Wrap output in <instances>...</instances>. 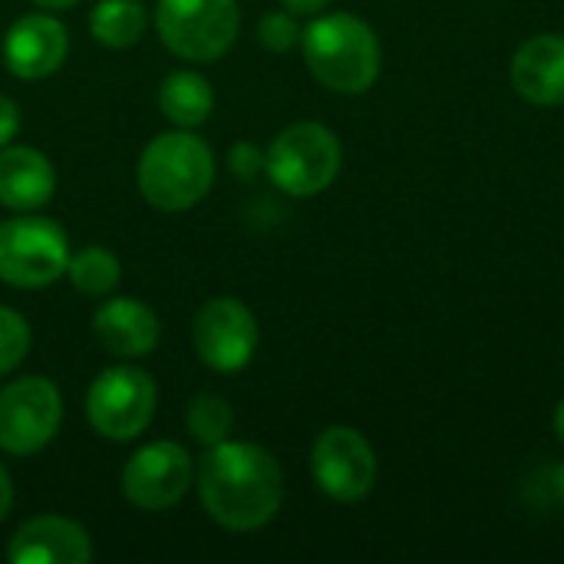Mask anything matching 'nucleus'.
Returning a JSON list of instances; mask_svg holds the SVG:
<instances>
[{
  "label": "nucleus",
  "instance_id": "a211bd4d",
  "mask_svg": "<svg viewBox=\"0 0 564 564\" xmlns=\"http://www.w3.org/2000/svg\"><path fill=\"white\" fill-rule=\"evenodd\" d=\"M149 17L139 0H99L89 10V33L99 46L126 50L145 36Z\"/></svg>",
  "mask_w": 564,
  "mask_h": 564
},
{
  "label": "nucleus",
  "instance_id": "a878e982",
  "mask_svg": "<svg viewBox=\"0 0 564 564\" xmlns=\"http://www.w3.org/2000/svg\"><path fill=\"white\" fill-rule=\"evenodd\" d=\"M10 509H13V479H10L7 466L0 463V522L10 516Z\"/></svg>",
  "mask_w": 564,
  "mask_h": 564
},
{
  "label": "nucleus",
  "instance_id": "7ed1b4c3",
  "mask_svg": "<svg viewBox=\"0 0 564 564\" xmlns=\"http://www.w3.org/2000/svg\"><path fill=\"white\" fill-rule=\"evenodd\" d=\"M139 192L159 212H188L215 185V152L192 129H172L155 139L139 155Z\"/></svg>",
  "mask_w": 564,
  "mask_h": 564
},
{
  "label": "nucleus",
  "instance_id": "ddd939ff",
  "mask_svg": "<svg viewBox=\"0 0 564 564\" xmlns=\"http://www.w3.org/2000/svg\"><path fill=\"white\" fill-rule=\"evenodd\" d=\"M10 564H89L93 539L89 532L66 516H33L26 519L7 545Z\"/></svg>",
  "mask_w": 564,
  "mask_h": 564
},
{
  "label": "nucleus",
  "instance_id": "20e7f679",
  "mask_svg": "<svg viewBox=\"0 0 564 564\" xmlns=\"http://www.w3.org/2000/svg\"><path fill=\"white\" fill-rule=\"evenodd\" d=\"M344 165V149L324 122H294L274 135L264 152V172L291 198H311L334 185Z\"/></svg>",
  "mask_w": 564,
  "mask_h": 564
},
{
  "label": "nucleus",
  "instance_id": "412c9836",
  "mask_svg": "<svg viewBox=\"0 0 564 564\" xmlns=\"http://www.w3.org/2000/svg\"><path fill=\"white\" fill-rule=\"evenodd\" d=\"M30 344H33V334H30L26 317L0 304V377L13 373L26 360Z\"/></svg>",
  "mask_w": 564,
  "mask_h": 564
},
{
  "label": "nucleus",
  "instance_id": "dca6fc26",
  "mask_svg": "<svg viewBox=\"0 0 564 564\" xmlns=\"http://www.w3.org/2000/svg\"><path fill=\"white\" fill-rule=\"evenodd\" d=\"M56 192L53 162L33 145L0 149V205L10 212H36Z\"/></svg>",
  "mask_w": 564,
  "mask_h": 564
},
{
  "label": "nucleus",
  "instance_id": "39448f33",
  "mask_svg": "<svg viewBox=\"0 0 564 564\" xmlns=\"http://www.w3.org/2000/svg\"><path fill=\"white\" fill-rule=\"evenodd\" d=\"M69 238L53 218L20 212L0 221V281L20 291H40L66 278Z\"/></svg>",
  "mask_w": 564,
  "mask_h": 564
},
{
  "label": "nucleus",
  "instance_id": "f257e3e1",
  "mask_svg": "<svg viewBox=\"0 0 564 564\" xmlns=\"http://www.w3.org/2000/svg\"><path fill=\"white\" fill-rule=\"evenodd\" d=\"M195 486L208 519L228 532L264 529L284 502V473L278 459L264 446L241 440L205 446Z\"/></svg>",
  "mask_w": 564,
  "mask_h": 564
},
{
  "label": "nucleus",
  "instance_id": "aec40b11",
  "mask_svg": "<svg viewBox=\"0 0 564 564\" xmlns=\"http://www.w3.org/2000/svg\"><path fill=\"white\" fill-rule=\"evenodd\" d=\"M185 430L202 446H218L235 433V410L218 393H195L185 406Z\"/></svg>",
  "mask_w": 564,
  "mask_h": 564
},
{
  "label": "nucleus",
  "instance_id": "1a4fd4ad",
  "mask_svg": "<svg viewBox=\"0 0 564 564\" xmlns=\"http://www.w3.org/2000/svg\"><path fill=\"white\" fill-rule=\"evenodd\" d=\"M311 473L317 489L340 502H364L377 486V453L354 426H327L311 449Z\"/></svg>",
  "mask_w": 564,
  "mask_h": 564
},
{
  "label": "nucleus",
  "instance_id": "b1692460",
  "mask_svg": "<svg viewBox=\"0 0 564 564\" xmlns=\"http://www.w3.org/2000/svg\"><path fill=\"white\" fill-rule=\"evenodd\" d=\"M20 106L10 96H0V149L10 145L20 135Z\"/></svg>",
  "mask_w": 564,
  "mask_h": 564
},
{
  "label": "nucleus",
  "instance_id": "4be33fe9",
  "mask_svg": "<svg viewBox=\"0 0 564 564\" xmlns=\"http://www.w3.org/2000/svg\"><path fill=\"white\" fill-rule=\"evenodd\" d=\"M301 26H297V17L291 10H271L258 20V40L261 46H268L271 53H288L301 43Z\"/></svg>",
  "mask_w": 564,
  "mask_h": 564
},
{
  "label": "nucleus",
  "instance_id": "5701e85b",
  "mask_svg": "<svg viewBox=\"0 0 564 564\" xmlns=\"http://www.w3.org/2000/svg\"><path fill=\"white\" fill-rule=\"evenodd\" d=\"M228 165H231V172L238 175V178H245V182H251L254 175H261L264 172V152L254 145V142H235L231 145V152H228Z\"/></svg>",
  "mask_w": 564,
  "mask_h": 564
},
{
  "label": "nucleus",
  "instance_id": "393cba45",
  "mask_svg": "<svg viewBox=\"0 0 564 564\" xmlns=\"http://www.w3.org/2000/svg\"><path fill=\"white\" fill-rule=\"evenodd\" d=\"M330 0H281L284 10H291L294 17H317L321 10H327Z\"/></svg>",
  "mask_w": 564,
  "mask_h": 564
},
{
  "label": "nucleus",
  "instance_id": "bb28decb",
  "mask_svg": "<svg viewBox=\"0 0 564 564\" xmlns=\"http://www.w3.org/2000/svg\"><path fill=\"white\" fill-rule=\"evenodd\" d=\"M549 492H552V499L564 509V463L549 469Z\"/></svg>",
  "mask_w": 564,
  "mask_h": 564
},
{
  "label": "nucleus",
  "instance_id": "cd10ccee",
  "mask_svg": "<svg viewBox=\"0 0 564 564\" xmlns=\"http://www.w3.org/2000/svg\"><path fill=\"white\" fill-rule=\"evenodd\" d=\"M40 10H69V7H76L79 0H33Z\"/></svg>",
  "mask_w": 564,
  "mask_h": 564
},
{
  "label": "nucleus",
  "instance_id": "6e6552de",
  "mask_svg": "<svg viewBox=\"0 0 564 564\" xmlns=\"http://www.w3.org/2000/svg\"><path fill=\"white\" fill-rule=\"evenodd\" d=\"M63 423V393L46 377H20L0 390V453L33 456Z\"/></svg>",
  "mask_w": 564,
  "mask_h": 564
},
{
  "label": "nucleus",
  "instance_id": "423d86ee",
  "mask_svg": "<svg viewBox=\"0 0 564 564\" xmlns=\"http://www.w3.org/2000/svg\"><path fill=\"white\" fill-rule=\"evenodd\" d=\"M159 406L155 380L132 364H116L96 373L86 393V420L96 436L112 443H129L142 436Z\"/></svg>",
  "mask_w": 564,
  "mask_h": 564
},
{
  "label": "nucleus",
  "instance_id": "f8f14e48",
  "mask_svg": "<svg viewBox=\"0 0 564 564\" xmlns=\"http://www.w3.org/2000/svg\"><path fill=\"white\" fill-rule=\"evenodd\" d=\"M69 53V33L53 13H23L10 23L0 43V56L10 76L36 83L53 76Z\"/></svg>",
  "mask_w": 564,
  "mask_h": 564
},
{
  "label": "nucleus",
  "instance_id": "9b49d317",
  "mask_svg": "<svg viewBox=\"0 0 564 564\" xmlns=\"http://www.w3.org/2000/svg\"><path fill=\"white\" fill-rule=\"evenodd\" d=\"M195 479V459L182 443L159 440L132 453L122 466V496L142 512H165L185 499Z\"/></svg>",
  "mask_w": 564,
  "mask_h": 564
},
{
  "label": "nucleus",
  "instance_id": "f03ea898",
  "mask_svg": "<svg viewBox=\"0 0 564 564\" xmlns=\"http://www.w3.org/2000/svg\"><path fill=\"white\" fill-rule=\"evenodd\" d=\"M301 50L311 76L340 96L367 93L383 63L373 26L354 13H317L301 33Z\"/></svg>",
  "mask_w": 564,
  "mask_h": 564
},
{
  "label": "nucleus",
  "instance_id": "0eeeda50",
  "mask_svg": "<svg viewBox=\"0 0 564 564\" xmlns=\"http://www.w3.org/2000/svg\"><path fill=\"white\" fill-rule=\"evenodd\" d=\"M155 30L185 63L221 59L241 30L238 0H159Z\"/></svg>",
  "mask_w": 564,
  "mask_h": 564
},
{
  "label": "nucleus",
  "instance_id": "f3484780",
  "mask_svg": "<svg viewBox=\"0 0 564 564\" xmlns=\"http://www.w3.org/2000/svg\"><path fill=\"white\" fill-rule=\"evenodd\" d=\"M159 109L175 129H198L215 109L212 83L195 69H175L159 86Z\"/></svg>",
  "mask_w": 564,
  "mask_h": 564
},
{
  "label": "nucleus",
  "instance_id": "4468645a",
  "mask_svg": "<svg viewBox=\"0 0 564 564\" xmlns=\"http://www.w3.org/2000/svg\"><path fill=\"white\" fill-rule=\"evenodd\" d=\"M93 334L116 360H142L155 350L162 327L145 301L109 297L93 314Z\"/></svg>",
  "mask_w": 564,
  "mask_h": 564
},
{
  "label": "nucleus",
  "instance_id": "c85d7f7f",
  "mask_svg": "<svg viewBox=\"0 0 564 564\" xmlns=\"http://www.w3.org/2000/svg\"><path fill=\"white\" fill-rule=\"evenodd\" d=\"M555 436H558V443L564 446V400L558 403V410H555Z\"/></svg>",
  "mask_w": 564,
  "mask_h": 564
},
{
  "label": "nucleus",
  "instance_id": "9d476101",
  "mask_svg": "<svg viewBox=\"0 0 564 564\" xmlns=\"http://www.w3.org/2000/svg\"><path fill=\"white\" fill-rule=\"evenodd\" d=\"M261 330L251 307L238 297H212L192 321V347L215 373H238L251 364Z\"/></svg>",
  "mask_w": 564,
  "mask_h": 564
},
{
  "label": "nucleus",
  "instance_id": "2eb2a0df",
  "mask_svg": "<svg viewBox=\"0 0 564 564\" xmlns=\"http://www.w3.org/2000/svg\"><path fill=\"white\" fill-rule=\"evenodd\" d=\"M512 89L532 106H564V36H529L509 63Z\"/></svg>",
  "mask_w": 564,
  "mask_h": 564
},
{
  "label": "nucleus",
  "instance_id": "6ab92c4d",
  "mask_svg": "<svg viewBox=\"0 0 564 564\" xmlns=\"http://www.w3.org/2000/svg\"><path fill=\"white\" fill-rule=\"evenodd\" d=\"M119 278H122V264L102 245H86L76 254H69L66 281L83 297H109L119 288Z\"/></svg>",
  "mask_w": 564,
  "mask_h": 564
}]
</instances>
